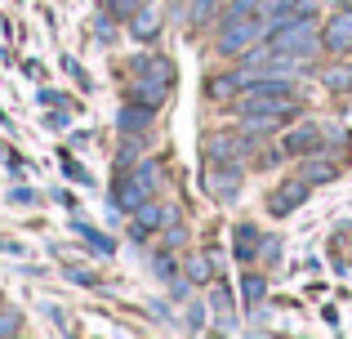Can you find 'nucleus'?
Segmentation results:
<instances>
[{
	"mask_svg": "<svg viewBox=\"0 0 352 339\" xmlns=\"http://www.w3.org/2000/svg\"><path fill=\"white\" fill-rule=\"evenodd\" d=\"M258 36H267V18H258V14H241V18H228V23H219V41H214V50H219V54H241V50H250Z\"/></svg>",
	"mask_w": 352,
	"mask_h": 339,
	"instance_id": "nucleus-1",
	"label": "nucleus"
},
{
	"mask_svg": "<svg viewBox=\"0 0 352 339\" xmlns=\"http://www.w3.org/2000/svg\"><path fill=\"white\" fill-rule=\"evenodd\" d=\"M170 80H174V72H170V63H165V58L138 63V89H134V98H138V103H147V107H156L165 94H170Z\"/></svg>",
	"mask_w": 352,
	"mask_h": 339,
	"instance_id": "nucleus-2",
	"label": "nucleus"
},
{
	"mask_svg": "<svg viewBox=\"0 0 352 339\" xmlns=\"http://www.w3.org/2000/svg\"><path fill=\"white\" fill-rule=\"evenodd\" d=\"M321 45L330 54H348L352 50V9H335L330 23L321 27Z\"/></svg>",
	"mask_w": 352,
	"mask_h": 339,
	"instance_id": "nucleus-3",
	"label": "nucleus"
},
{
	"mask_svg": "<svg viewBox=\"0 0 352 339\" xmlns=\"http://www.w3.org/2000/svg\"><path fill=\"white\" fill-rule=\"evenodd\" d=\"M308 188H312L308 179H290V183H281V188L267 197V210H272V215H290V210H299L303 201H308Z\"/></svg>",
	"mask_w": 352,
	"mask_h": 339,
	"instance_id": "nucleus-4",
	"label": "nucleus"
},
{
	"mask_svg": "<svg viewBox=\"0 0 352 339\" xmlns=\"http://www.w3.org/2000/svg\"><path fill=\"white\" fill-rule=\"evenodd\" d=\"M165 223H174V210L143 201V206L134 210V228H129V232H134V237H147V232H156V228H165Z\"/></svg>",
	"mask_w": 352,
	"mask_h": 339,
	"instance_id": "nucleus-5",
	"label": "nucleus"
},
{
	"mask_svg": "<svg viewBox=\"0 0 352 339\" xmlns=\"http://www.w3.org/2000/svg\"><path fill=\"white\" fill-rule=\"evenodd\" d=\"M236 188H241V161H219V170L210 174V192L219 201H232Z\"/></svg>",
	"mask_w": 352,
	"mask_h": 339,
	"instance_id": "nucleus-6",
	"label": "nucleus"
},
{
	"mask_svg": "<svg viewBox=\"0 0 352 339\" xmlns=\"http://www.w3.org/2000/svg\"><path fill=\"white\" fill-rule=\"evenodd\" d=\"M116 125H120V134H129V139H143V130L152 125V107H147V103L125 107V112L116 116Z\"/></svg>",
	"mask_w": 352,
	"mask_h": 339,
	"instance_id": "nucleus-7",
	"label": "nucleus"
},
{
	"mask_svg": "<svg viewBox=\"0 0 352 339\" xmlns=\"http://www.w3.org/2000/svg\"><path fill=\"white\" fill-rule=\"evenodd\" d=\"M321 148V130L317 125H303V130L285 134L281 139V152H290V157H303V152H317Z\"/></svg>",
	"mask_w": 352,
	"mask_h": 339,
	"instance_id": "nucleus-8",
	"label": "nucleus"
},
{
	"mask_svg": "<svg viewBox=\"0 0 352 339\" xmlns=\"http://www.w3.org/2000/svg\"><path fill=\"white\" fill-rule=\"evenodd\" d=\"M241 89H245V80L236 76V72H228V76H210L206 80V94L214 98V103H228V98H236Z\"/></svg>",
	"mask_w": 352,
	"mask_h": 339,
	"instance_id": "nucleus-9",
	"label": "nucleus"
},
{
	"mask_svg": "<svg viewBox=\"0 0 352 339\" xmlns=\"http://www.w3.org/2000/svg\"><path fill=\"white\" fill-rule=\"evenodd\" d=\"M232 250H236V259H254V254H258V232H254V228H250V223H236V232H232Z\"/></svg>",
	"mask_w": 352,
	"mask_h": 339,
	"instance_id": "nucleus-10",
	"label": "nucleus"
},
{
	"mask_svg": "<svg viewBox=\"0 0 352 339\" xmlns=\"http://www.w3.org/2000/svg\"><path fill=\"white\" fill-rule=\"evenodd\" d=\"M116 201H120V210H138V206L147 201V192H143V188H138V183L125 174V179L116 183Z\"/></svg>",
	"mask_w": 352,
	"mask_h": 339,
	"instance_id": "nucleus-11",
	"label": "nucleus"
},
{
	"mask_svg": "<svg viewBox=\"0 0 352 339\" xmlns=\"http://www.w3.org/2000/svg\"><path fill=\"white\" fill-rule=\"evenodd\" d=\"M210 157L214 161H241V143L232 134H214V139H210Z\"/></svg>",
	"mask_w": 352,
	"mask_h": 339,
	"instance_id": "nucleus-12",
	"label": "nucleus"
},
{
	"mask_svg": "<svg viewBox=\"0 0 352 339\" xmlns=\"http://www.w3.org/2000/svg\"><path fill=\"white\" fill-rule=\"evenodd\" d=\"M210 308H214L219 326H232V295H228L223 286H214V295H210Z\"/></svg>",
	"mask_w": 352,
	"mask_h": 339,
	"instance_id": "nucleus-13",
	"label": "nucleus"
},
{
	"mask_svg": "<svg viewBox=\"0 0 352 339\" xmlns=\"http://www.w3.org/2000/svg\"><path fill=\"white\" fill-rule=\"evenodd\" d=\"M263 295H267L263 277H254V272H245V277H241V299H245V304H263Z\"/></svg>",
	"mask_w": 352,
	"mask_h": 339,
	"instance_id": "nucleus-14",
	"label": "nucleus"
},
{
	"mask_svg": "<svg viewBox=\"0 0 352 339\" xmlns=\"http://www.w3.org/2000/svg\"><path fill=\"white\" fill-rule=\"evenodd\" d=\"M76 232L85 237V241L94 245L98 254H112V250H116V241H112V237H103V232H98V228H89V223H76Z\"/></svg>",
	"mask_w": 352,
	"mask_h": 339,
	"instance_id": "nucleus-15",
	"label": "nucleus"
},
{
	"mask_svg": "<svg viewBox=\"0 0 352 339\" xmlns=\"http://www.w3.org/2000/svg\"><path fill=\"white\" fill-rule=\"evenodd\" d=\"M303 179H308V183H330V179H335V166H326V161H308V166H303Z\"/></svg>",
	"mask_w": 352,
	"mask_h": 339,
	"instance_id": "nucleus-16",
	"label": "nucleus"
},
{
	"mask_svg": "<svg viewBox=\"0 0 352 339\" xmlns=\"http://www.w3.org/2000/svg\"><path fill=\"white\" fill-rule=\"evenodd\" d=\"M210 272H214V268H210L206 254H192V259H188V281H210Z\"/></svg>",
	"mask_w": 352,
	"mask_h": 339,
	"instance_id": "nucleus-17",
	"label": "nucleus"
},
{
	"mask_svg": "<svg viewBox=\"0 0 352 339\" xmlns=\"http://www.w3.org/2000/svg\"><path fill=\"white\" fill-rule=\"evenodd\" d=\"M129 27H134L138 41H152V36H156V18L152 14H134V23H129Z\"/></svg>",
	"mask_w": 352,
	"mask_h": 339,
	"instance_id": "nucleus-18",
	"label": "nucleus"
},
{
	"mask_svg": "<svg viewBox=\"0 0 352 339\" xmlns=\"http://www.w3.org/2000/svg\"><path fill=\"white\" fill-rule=\"evenodd\" d=\"M129 179H134V183H138V188H143V192H147V197H152V188H156V170H152V166H138L134 174H129Z\"/></svg>",
	"mask_w": 352,
	"mask_h": 339,
	"instance_id": "nucleus-19",
	"label": "nucleus"
},
{
	"mask_svg": "<svg viewBox=\"0 0 352 339\" xmlns=\"http://www.w3.org/2000/svg\"><path fill=\"white\" fill-rule=\"evenodd\" d=\"M241 14H258V0H232V5L223 9V23L228 18H241Z\"/></svg>",
	"mask_w": 352,
	"mask_h": 339,
	"instance_id": "nucleus-20",
	"label": "nucleus"
},
{
	"mask_svg": "<svg viewBox=\"0 0 352 339\" xmlns=\"http://www.w3.org/2000/svg\"><path fill=\"white\" fill-rule=\"evenodd\" d=\"M138 5H143V0H112V18H129V14H138Z\"/></svg>",
	"mask_w": 352,
	"mask_h": 339,
	"instance_id": "nucleus-21",
	"label": "nucleus"
},
{
	"mask_svg": "<svg viewBox=\"0 0 352 339\" xmlns=\"http://www.w3.org/2000/svg\"><path fill=\"white\" fill-rule=\"evenodd\" d=\"M326 85H335V89H348V85H352V67H348V72H326Z\"/></svg>",
	"mask_w": 352,
	"mask_h": 339,
	"instance_id": "nucleus-22",
	"label": "nucleus"
},
{
	"mask_svg": "<svg viewBox=\"0 0 352 339\" xmlns=\"http://www.w3.org/2000/svg\"><path fill=\"white\" fill-rule=\"evenodd\" d=\"M94 27H98V41H112V36H116V32H112V14H98Z\"/></svg>",
	"mask_w": 352,
	"mask_h": 339,
	"instance_id": "nucleus-23",
	"label": "nucleus"
},
{
	"mask_svg": "<svg viewBox=\"0 0 352 339\" xmlns=\"http://www.w3.org/2000/svg\"><path fill=\"white\" fill-rule=\"evenodd\" d=\"M63 170H67V179H76V183H89V174L80 170V166H76L72 157H63Z\"/></svg>",
	"mask_w": 352,
	"mask_h": 339,
	"instance_id": "nucleus-24",
	"label": "nucleus"
},
{
	"mask_svg": "<svg viewBox=\"0 0 352 339\" xmlns=\"http://www.w3.org/2000/svg\"><path fill=\"white\" fill-rule=\"evenodd\" d=\"M67 277H72V281H76V286H94V277H89V272H85V268H72V263H67Z\"/></svg>",
	"mask_w": 352,
	"mask_h": 339,
	"instance_id": "nucleus-25",
	"label": "nucleus"
},
{
	"mask_svg": "<svg viewBox=\"0 0 352 339\" xmlns=\"http://www.w3.org/2000/svg\"><path fill=\"white\" fill-rule=\"evenodd\" d=\"M18 331V313H0V335H14Z\"/></svg>",
	"mask_w": 352,
	"mask_h": 339,
	"instance_id": "nucleus-26",
	"label": "nucleus"
},
{
	"mask_svg": "<svg viewBox=\"0 0 352 339\" xmlns=\"http://www.w3.org/2000/svg\"><path fill=\"white\" fill-rule=\"evenodd\" d=\"M201 317H206V313H201V308L192 304V308H188V326H192V331H201Z\"/></svg>",
	"mask_w": 352,
	"mask_h": 339,
	"instance_id": "nucleus-27",
	"label": "nucleus"
}]
</instances>
